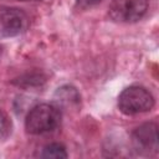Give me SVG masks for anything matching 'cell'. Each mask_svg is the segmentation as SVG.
<instances>
[{
	"label": "cell",
	"mask_w": 159,
	"mask_h": 159,
	"mask_svg": "<svg viewBox=\"0 0 159 159\" xmlns=\"http://www.w3.org/2000/svg\"><path fill=\"white\" fill-rule=\"evenodd\" d=\"M61 123V111L55 104L41 103L30 109L25 119V129L29 134L40 135L53 132Z\"/></svg>",
	"instance_id": "obj_1"
},
{
	"label": "cell",
	"mask_w": 159,
	"mask_h": 159,
	"mask_svg": "<svg viewBox=\"0 0 159 159\" xmlns=\"http://www.w3.org/2000/svg\"><path fill=\"white\" fill-rule=\"evenodd\" d=\"M154 107L152 93L142 86H129L118 97V108L123 114L135 116L149 112Z\"/></svg>",
	"instance_id": "obj_2"
},
{
	"label": "cell",
	"mask_w": 159,
	"mask_h": 159,
	"mask_svg": "<svg viewBox=\"0 0 159 159\" xmlns=\"http://www.w3.org/2000/svg\"><path fill=\"white\" fill-rule=\"evenodd\" d=\"M149 0H112L108 14L116 22L133 24L147 14Z\"/></svg>",
	"instance_id": "obj_3"
},
{
	"label": "cell",
	"mask_w": 159,
	"mask_h": 159,
	"mask_svg": "<svg viewBox=\"0 0 159 159\" xmlns=\"http://www.w3.org/2000/svg\"><path fill=\"white\" fill-rule=\"evenodd\" d=\"M29 25L27 15L17 7H0V39H10L22 34Z\"/></svg>",
	"instance_id": "obj_4"
},
{
	"label": "cell",
	"mask_w": 159,
	"mask_h": 159,
	"mask_svg": "<svg viewBox=\"0 0 159 159\" xmlns=\"http://www.w3.org/2000/svg\"><path fill=\"white\" fill-rule=\"evenodd\" d=\"M133 148L143 155L158 153V125L155 123H144L137 127L132 133Z\"/></svg>",
	"instance_id": "obj_5"
},
{
	"label": "cell",
	"mask_w": 159,
	"mask_h": 159,
	"mask_svg": "<svg viewBox=\"0 0 159 159\" xmlns=\"http://www.w3.org/2000/svg\"><path fill=\"white\" fill-rule=\"evenodd\" d=\"M55 106L61 111L62 109H71L76 108L80 104V93L72 86H62L55 93Z\"/></svg>",
	"instance_id": "obj_6"
},
{
	"label": "cell",
	"mask_w": 159,
	"mask_h": 159,
	"mask_svg": "<svg viewBox=\"0 0 159 159\" xmlns=\"http://www.w3.org/2000/svg\"><path fill=\"white\" fill-rule=\"evenodd\" d=\"M41 158H55V159H62L67 158L66 148L60 143H51L42 148L41 153L39 154Z\"/></svg>",
	"instance_id": "obj_7"
},
{
	"label": "cell",
	"mask_w": 159,
	"mask_h": 159,
	"mask_svg": "<svg viewBox=\"0 0 159 159\" xmlns=\"http://www.w3.org/2000/svg\"><path fill=\"white\" fill-rule=\"evenodd\" d=\"M11 132V120L4 113L0 111V138H6Z\"/></svg>",
	"instance_id": "obj_8"
},
{
	"label": "cell",
	"mask_w": 159,
	"mask_h": 159,
	"mask_svg": "<svg viewBox=\"0 0 159 159\" xmlns=\"http://www.w3.org/2000/svg\"><path fill=\"white\" fill-rule=\"evenodd\" d=\"M102 0H76V5L80 9H89L92 6H96L97 4H99Z\"/></svg>",
	"instance_id": "obj_9"
},
{
	"label": "cell",
	"mask_w": 159,
	"mask_h": 159,
	"mask_svg": "<svg viewBox=\"0 0 159 159\" xmlns=\"http://www.w3.org/2000/svg\"><path fill=\"white\" fill-rule=\"evenodd\" d=\"M1 52H2V50H1V46H0V57H1Z\"/></svg>",
	"instance_id": "obj_10"
},
{
	"label": "cell",
	"mask_w": 159,
	"mask_h": 159,
	"mask_svg": "<svg viewBox=\"0 0 159 159\" xmlns=\"http://www.w3.org/2000/svg\"><path fill=\"white\" fill-rule=\"evenodd\" d=\"M21 1H27V0H21Z\"/></svg>",
	"instance_id": "obj_11"
}]
</instances>
